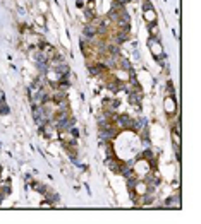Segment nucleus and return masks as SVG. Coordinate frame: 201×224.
<instances>
[{
    "label": "nucleus",
    "mask_w": 201,
    "mask_h": 224,
    "mask_svg": "<svg viewBox=\"0 0 201 224\" xmlns=\"http://www.w3.org/2000/svg\"><path fill=\"white\" fill-rule=\"evenodd\" d=\"M95 34H96V29H95V28H91V26H88V28H84V36H86V38H93V36H95Z\"/></svg>",
    "instance_id": "f257e3e1"
},
{
    "label": "nucleus",
    "mask_w": 201,
    "mask_h": 224,
    "mask_svg": "<svg viewBox=\"0 0 201 224\" xmlns=\"http://www.w3.org/2000/svg\"><path fill=\"white\" fill-rule=\"evenodd\" d=\"M100 135H101V139H108V137H113V132H110V130L108 132H101Z\"/></svg>",
    "instance_id": "7ed1b4c3"
},
{
    "label": "nucleus",
    "mask_w": 201,
    "mask_h": 224,
    "mask_svg": "<svg viewBox=\"0 0 201 224\" xmlns=\"http://www.w3.org/2000/svg\"><path fill=\"white\" fill-rule=\"evenodd\" d=\"M119 122H121V123H126V125H132V120L131 118H127V117H121Z\"/></svg>",
    "instance_id": "f03ea898"
}]
</instances>
